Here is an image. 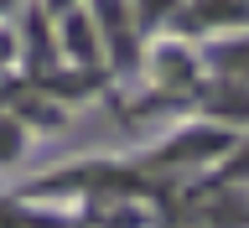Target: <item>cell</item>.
Returning <instances> with one entry per match:
<instances>
[{"mask_svg":"<svg viewBox=\"0 0 249 228\" xmlns=\"http://www.w3.org/2000/svg\"><path fill=\"white\" fill-rule=\"evenodd\" d=\"M218 104H223V114H249V93H233V88H223V93H213Z\"/></svg>","mask_w":249,"mask_h":228,"instance_id":"obj_5","label":"cell"},{"mask_svg":"<svg viewBox=\"0 0 249 228\" xmlns=\"http://www.w3.org/2000/svg\"><path fill=\"white\" fill-rule=\"evenodd\" d=\"M0 228H57V223H47V218H31V213H21V208H0Z\"/></svg>","mask_w":249,"mask_h":228,"instance_id":"obj_3","label":"cell"},{"mask_svg":"<svg viewBox=\"0 0 249 228\" xmlns=\"http://www.w3.org/2000/svg\"><path fill=\"white\" fill-rule=\"evenodd\" d=\"M0 57H5V36H0Z\"/></svg>","mask_w":249,"mask_h":228,"instance_id":"obj_8","label":"cell"},{"mask_svg":"<svg viewBox=\"0 0 249 228\" xmlns=\"http://www.w3.org/2000/svg\"><path fill=\"white\" fill-rule=\"evenodd\" d=\"M68 42H73V52L78 57H99V52H93V31H89V21H83V16H73V21H68Z\"/></svg>","mask_w":249,"mask_h":228,"instance_id":"obj_2","label":"cell"},{"mask_svg":"<svg viewBox=\"0 0 249 228\" xmlns=\"http://www.w3.org/2000/svg\"><path fill=\"white\" fill-rule=\"evenodd\" d=\"M21 156V130L16 120H0V161H16Z\"/></svg>","mask_w":249,"mask_h":228,"instance_id":"obj_4","label":"cell"},{"mask_svg":"<svg viewBox=\"0 0 249 228\" xmlns=\"http://www.w3.org/2000/svg\"><path fill=\"white\" fill-rule=\"evenodd\" d=\"M229 171H233V176H244V171H249V151H244V156H239V161H233V166H229Z\"/></svg>","mask_w":249,"mask_h":228,"instance_id":"obj_7","label":"cell"},{"mask_svg":"<svg viewBox=\"0 0 249 228\" xmlns=\"http://www.w3.org/2000/svg\"><path fill=\"white\" fill-rule=\"evenodd\" d=\"M213 151H223V135H187L166 151V161H197V156H213Z\"/></svg>","mask_w":249,"mask_h":228,"instance_id":"obj_1","label":"cell"},{"mask_svg":"<svg viewBox=\"0 0 249 228\" xmlns=\"http://www.w3.org/2000/svg\"><path fill=\"white\" fill-rule=\"evenodd\" d=\"M223 62H229V68H239V73H249V42L229 47V52H223Z\"/></svg>","mask_w":249,"mask_h":228,"instance_id":"obj_6","label":"cell"}]
</instances>
